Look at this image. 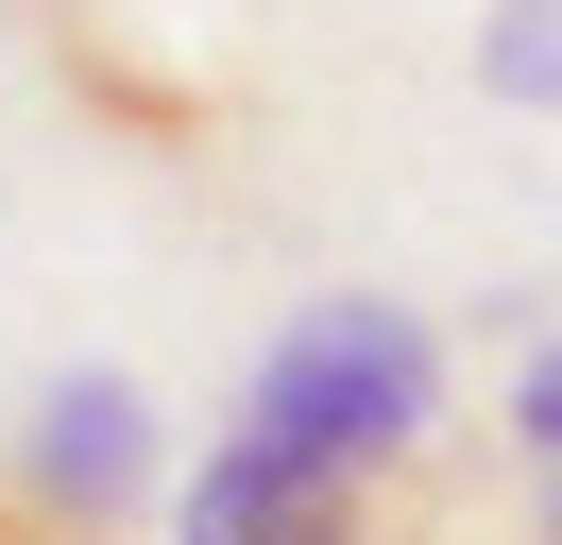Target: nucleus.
Wrapping results in <instances>:
<instances>
[{
    "instance_id": "f257e3e1",
    "label": "nucleus",
    "mask_w": 562,
    "mask_h": 545,
    "mask_svg": "<svg viewBox=\"0 0 562 545\" xmlns=\"http://www.w3.org/2000/svg\"><path fill=\"white\" fill-rule=\"evenodd\" d=\"M239 426L290 443V460H341V477H409L426 426H443V341H426V307H392V290L290 307L273 358L239 375Z\"/></svg>"
},
{
    "instance_id": "f03ea898",
    "label": "nucleus",
    "mask_w": 562,
    "mask_h": 545,
    "mask_svg": "<svg viewBox=\"0 0 562 545\" xmlns=\"http://www.w3.org/2000/svg\"><path fill=\"white\" fill-rule=\"evenodd\" d=\"M171 545H409V511H392V477H341V460H290V443L222 426L171 477Z\"/></svg>"
},
{
    "instance_id": "7ed1b4c3",
    "label": "nucleus",
    "mask_w": 562,
    "mask_h": 545,
    "mask_svg": "<svg viewBox=\"0 0 562 545\" xmlns=\"http://www.w3.org/2000/svg\"><path fill=\"white\" fill-rule=\"evenodd\" d=\"M18 511H52V529H86V545H120L154 511V392L137 375H52L35 392V426H18Z\"/></svg>"
},
{
    "instance_id": "20e7f679",
    "label": "nucleus",
    "mask_w": 562,
    "mask_h": 545,
    "mask_svg": "<svg viewBox=\"0 0 562 545\" xmlns=\"http://www.w3.org/2000/svg\"><path fill=\"white\" fill-rule=\"evenodd\" d=\"M477 86L528 102V120H562V0H494L477 18Z\"/></svg>"
},
{
    "instance_id": "39448f33",
    "label": "nucleus",
    "mask_w": 562,
    "mask_h": 545,
    "mask_svg": "<svg viewBox=\"0 0 562 545\" xmlns=\"http://www.w3.org/2000/svg\"><path fill=\"white\" fill-rule=\"evenodd\" d=\"M494 426H512V443H528V460H546V477H562V341H546V358H528V375H512V409H494Z\"/></svg>"
},
{
    "instance_id": "423d86ee",
    "label": "nucleus",
    "mask_w": 562,
    "mask_h": 545,
    "mask_svg": "<svg viewBox=\"0 0 562 545\" xmlns=\"http://www.w3.org/2000/svg\"><path fill=\"white\" fill-rule=\"evenodd\" d=\"M0 545H86V529H52V511H18V494H0Z\"/></svg>"
},
{
    "instance_id": "0eeeda50",
    "label": "nucleus",
    "mask_w": 562,
    "mask_h": 545,
    "mask_svg": "<svg viewBox=\"0 0 562 545\" xmlns=\"http://www.w3.org/2000/svg\"><path fill=\"white\" fill-rule=\"evenodd\" d=\"M528 545H562V477H546V511H528Z\"/></svg>"
}]
</instances>
